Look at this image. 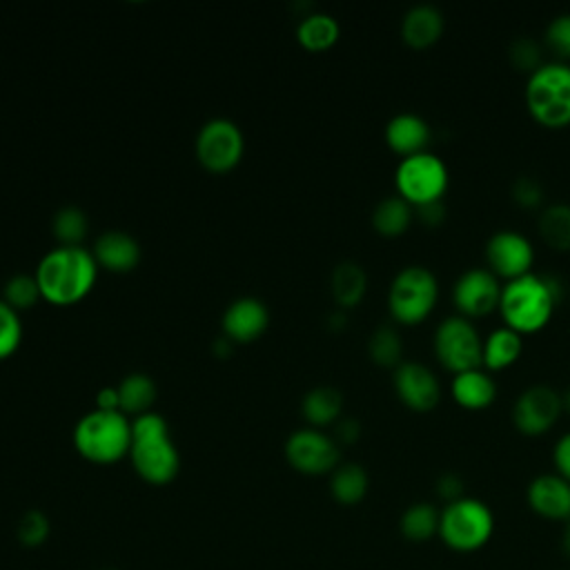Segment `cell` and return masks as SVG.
Wrapping results in <instances>:
<instances>
[{"mask_svg": "<svg viewBox=\"0 0 570 570\" xmlns=\"http://www.w3.org/2000/svg\"><path fill=\"white\" fill-rule=\"evenodd\" d=\"M98 276L94 252L82 245H58L49 249L36 267L40 294L56 305L78 303L89 294Z\"/></svg>", "mask_w": 570, "mask_h": 570, "instance_id": "1", "label": "cell"}, {"mask_svg": "<svg viewBox=\"0 0 570 570\" xmlns=\"http://www.w3.org/2000/svg\"><path fill=\"white\" fill-rule=\"evenodd\" d=\"M559 303V285L554 278L537 272H528L519 278L505 281L499 298V314L503 325L514 332L532 334L543 330Z\"/></svg>", "mask_w": 570, "mask_h": 570, "instance_id": "2", "label": "cell"}, {"mask_svg": "<svg viewBox=\"0 0 570 570\" xmlns=\"http://www.w3.org/2000/svg\"><path fill=\"white\" fill-rule=\"evenodd\" d=\"M129 459L134 470L154 485H165L178 474L180 456L169 436V425L160 414L147 410L134 416Z\"/></svg>", "mask_w": 570, "mask_h": 570, "instance_id": "3", "label": "cell"}, {"mask_svg": "<svg viewBox=\"0 0 570 570\" xmlns=\"http://www.w3.org/2000/svg\"><path fill=\"white\" fill-rule=\"evenodd\" d=\"M523 100L528 114L548 129L570 125V62H541L528 73Z\"/></svg>", "mask_w": 570, "mask_h": 570, "instance_id": "4", "label": "cell"}, {"mask_svg": "<svg viewBox=\"0 0 570 570\" xmlns=\"http://www.w3.org/2000/svg\"><path fill=\"white\" fill-rule=\"evenodd\" d=\"M76 450L94 463H114L129 454L131 421L120 410H91L73 425Z\"/></svg>", "mask_w": 570, "mask_h": 570, "instance_id": "5", "label": "cell"}, {"mask_svg": "<svg viewBox=\"0 0 570 570\" xmlns=\"http://www.w3.org/2000/svg\"><path fill=\"white\" fill-rule=\"evenodd\" d=\"M494 534V512L476 497H461L441 508L439 539L454 552H476Z\"/></svg>", "mask_w": 570, "mask_h": 570, "instance_id": "6", "label": "cell"}, {"mask_svg": "<svg viewBox=\"0 0 570 570\" xmlns=\"http://www.w3.org/2000/svg\"><path fill=\"white\" fill-rule=\"evenodd\" d=\"M439 301V281L428 265L401 267L387 287V309L403 325L423 323Z\"/></svg>", "mask_w": 570, "mask_h": 570, "instance_id": "7", "label": "cell"}, {"mask_svg": "<svg viewBox=\"0 0 570 570\" xmlns=\"http://www.w3.org/2000/svg\"><path fill=\"white\" fill-rule=\"evenodd\" d=\"M450 183V171L445 160L425 149L399 160L394 169V187L401 198L412 207L443 200Z\"/></svg>", "mask_w": 570, "mask_h": 570, "instance_id": "8", "label": "cell"}, {"mask_svg": "<svg viewBox=\"0 0 570 570\" xmlns=\"http://www.w3.org/2000/svg\"><path fill=\"white\" fill-rule=\"evenodd\" d=\"M432 347L439 363L452 374L481 367L483 336L479 334L472 318H465L461 314H450L441 318L434 327Z\"/></svg>", "mask_w": 570, "mask_h": 570, "instance_id": "9", "label": "cell"}, {"mask_svg": "<svg viewBox=\"0 0 570 570\" xmlns=\"http://www.w3.org/2000/svg\"><path fill=\"white\" fill-rule=\"evenodd\" d=\"M563 412L561 392L548 383H532L512 403V423L521 434H546Z\"/></svg>", "mask_w": 570, "mask_h": 570, "instance_id": "10", "label": "cell"}, {"mask_svg": "<svg viewBox=\"0 0 570 570\" xmlns=\"http://www.w3.org/2000/svg\"><path fill=\"white\" fill-rule=\"evenodd\" d=\"M243 131L229 118L207 120L196 136V156L212 171L232 169L243 156Z\"/></svg>", "mask_w": 570, "mask_h": 570, "instance_id": "11", "label": "cell"}, {"mask_svg": "<svg viewBox=\"0 0 570 570\" xmlns=\"http://www.w3.org/2000/svg\"><path fill=\"white\" fill-rule=\"evenodd\" d=\"M501 278L494 276L488 267H468L461 272L452 285V303L456 314L465 318H479L499 307L501 298Z\"/></svg>", "mask_w": 570, "mask_h": 570, "instance_id": "12", "label": "cell"}, {"mask_svg": "<svg viewBox=\"0 0 570 570\" xmlns=\"http://www.w3.org/2000/svg\"><path fill=\"white\" fill-rule=\"evenodd\" d=\"M534 247L530 238L517 229H497L485 240V267L505 281L532 272Z\"/></svg>", "mask_w": 570, "mask_h": 570, "instance_id": "13", "label": "cell"}, {"mask_svg": "<svg viewBox=\"0 0 570 570\" xmlns=\"http://www.w3.org/2000/svg\"><path fill=\"white\" fill-rule=\"evenodd\" d=\"M285 456L292 468L305 474H325L338 465V443L316 428H301L285 441Z\"/></svg>", "mask_w": 570, "mask_h": 570, "instance_id": "14", "label": "cell"}, {"mask_svg": "<svg viewBox=\"0 0 570 570\" xmlns=\"http://www.w3.org/2000/svg\"><path fill=\"white\" fill-rule=\"evenodd\" d=\"M392 385L396 396L414 412H430L441 401L439 376L421 361H403L394 367Z\"/></svg>", "mask_w": 570, "mask_h": 570, "instance_id": "15", "label": "cell"}, {"mask_svg": "<svg viewBox=\"0 0 570 570\" xmlns=\"http://www.w3.org/2000/svg\"><path fill=\"white\" fill-rule=\"evenodd\" d=\"M525 501L534 514L548 521H570V481L557 472H541L530 479Z\"/></svg>", "mask_w": 570, "mask_h": 570, "instance_id": "16", "label": "cell"}, {"mask_svg": "<svg viewBox=\"0 0 570 570\" xmlns=\"http://www.w3.org/2000/svg\"><path fill=\"white\" fill-rule=\"evenodd\" d=\"M430 138L428 120L414 111H399L385 122V142L401 158L425 151Z\"/></svg>", "mask_w": 570, "mask_h": 570, "instance_id": "17", "label": "cell"}, {"mask_svg": "<svg viewBox=\"0 0 570 570\" xmlns=\"http://www.w3.org/2000/svg\"><path fill=\"white\" fill-rule=\"evenodd\" d=\"M269 314L261 298L240 296L227 305L223 312V330L227 338L252 341L267 327Z\"/></svg>", "mask_w": 570, "mask_h": 570, "instance_id": "18", "label": "cell"}, {"mask_svg": "<svg viewBox=\"0 0 570 570\" xmlns=\"http://www.w3.org/2000/svg\"><path fill=\"white\" fill-rule=\"evenodd\" d=\"M497 381L483 365L452 374L450 394L463 410H485L497 399Z\"/></svg>", "mask_w": 570, "mask_h": 570, "instance_id": "19", "label": "cell"}, {"mask_svg": "<svg viewBox=\"0 0 570 570\" xmlns=\"http://www.w3.org/2000/svg\"><path fill=\"white\" fill-rule=\"evenodd\" d=\"M443 29H445V18L441 9L428 2H419L410 7L401 20V38L412 49L432 47L443 36Z\"/></svg>", "mask_w": 570, "mask_h": 570, "instance_id": "20", "label": "cell"}, {"mask_svg": "<svg viewBox=\"0 0 570 570\" xmlns=\"http://www.w3.org/2000/svg\"><path fill=\"white\" fill-rule=\"evenodd\" d=\"M94 256L98 265L114 272H129L140 258L138 240L122 229H107L94 243Z\"/></svg>", "mask_w": 570, "mask_h": 570, "instance_id": "21", "label": "cell"}, {"mask_svg": "<svg viewBox=\"0 0 570 570\" xmlns=\"http://www.w3.org/2000/svg\"><path fill=\"white\" fill-rule=\"evenodd\" d=\"M521 352H523V336L512 327L501 325L483 336L481 365L488 372H501L512 363H517Z\"/></svg>", "mask_w": 570, "mask_h": 570, "instance_id": "22", "label": "cell"}, {"mask_svg": "<svg viewBox=\"0 0 570 570\" xmlns=\"http://www.w3.org/2000/svg\"><path fill=\"white\" fill-rule=\"evenodd\" d=\"M414 220V207L399 194L381 198L372 209V225L381 236L394 238L407 232Z\"/></svg>", "mask_w": 570, "mask_h": 570, "instance_id": "23", "label": "cell"}, {"mask_svg": "<svg viewBox=\"0 0 570 570\" xmlns=\"http://www.w3.org/2000/svg\"><path fill=\"white\" fill-rule=\"evenodd\" d=\"M330 289L341 307H354L361 303L367 289V274L356 261H341L330 276Z\"/></svg>", "mask_w": 570, "mask_h": 570, "instance_id": "24", "label": "cell"}, {"mask_svg": "<svg viewBox=\"0 0 570 570\" xmlns=\"http://www.w3.org/2000/svg\"><path fill=\"white\" fill-rule=\"evenodd\" d=\"M370 488V476L361 463H338L330 476V492L343 505H356L363 501Z\"/></svg>", "mask_w": 570, "mask_h": 570, "instance_id": "25", "label": "cell"}, {"mask_svg": "<svg viewBox=\"0 0 570 570\" xmlns=\"http://www.w3.org/2000/svg\"><path fill=\"white\" fill-rule=\"evenodd\" d=\"M439 519L441 510L434 503L416 501L403 510L399 519V530L403 539L412 543H423L430 541L432 537H439Z\"/></svg>", "mask_w": 570, "mask_h": 570, "instance_id": "26", "label": "cell"}, {"mask_svg": "<svg viewBox=\"0 0 570 570\" xmlns=\"http://www.w3.org/2000/svg\"><path fill=\"white\" fill-rule=\"evenodd\" d=\"M338 33H341V27L336 18L323 11H312L303 16L296 24V38L309 51H323L332 47L338 40Z\"/></svg>", "mask_w": 570, "mask_h": 570, "instance_id": "27", "label": "cell"}, {"mask_svg": "<svg viewBox=\"0 0 570 570\" xmlns=\"http://www.w3.org/2000/svg\"><path fill=\"white\" fill-rule=\"evenodd\" d=\"M541 238L557 252H570V205L552 203L541 209L537 218Z\"/></svg>", "mask_w": 570, "mask_h": 570, "instance_id": "28", "label": "cell"}, {"mask_svg": "<svg viewBox=\"0 0 570 570\" xmlns=\"http://www.w3.org/2000/svg\"><path fill=\"white\" fill-rule=\"evenodd\" d=\"M343 410V394L332 385H316L303 396V414L314 425H327L338 419Z\"/></svg>", "mask_w": 570, "mask_h": 570, "instance_id": "29", "label": "cell"}, {"mask_svg": "<svg viewBox=\"0 0 570 570\" xmlns=\"http://www.w3.org/2000/svg\"><path fill=\"white\" fill-rule=\"evenodd\" d=\"M116 387L120 399V412L125 414H142L156 399V383L142 372L127 374Z\"/></svg>", "mask_w": 570, "mask_h": 570, "instance_id": "30", "label": "cell"}, {"mask_svg": "<svg viewBox=\"0 0 570 570\" xmlns=\"http://www.w3.org/2000/svg\"><path fill=\"white\" fill-rule=\"evenodd\" d=\"M370 358L383 367H396L403 363V341L396 327L392 325H379L367 341Z\"/></svg>", "mask_w": 570, "mask_h": 570, "instance_id": "31", "label": "cell"}, {"mask_svg": "<svg viewBox=\"0 0 570 570\" xmlns=\"http://www.w3.org/2000/svg\"><path fill=\"white\" fill-rule=\"evenodd\" d=\"M53 234L62 245H78V240L87 234V216L80 207L67 205L53 216Z\"/></svg>", "mask_w": 570, "mask_h": 570, "instance_id": "32", "label": "cell"}, {"mask_svg": "<svg viewBox=\"0 0 570 570\" xmlns=\"http://www.w3.org/2000/svg\"><path fill=\"white\" fill-rule=\"evenodd\" d=\"M40 296L42 294H40V285L36 281V274H13L4 283V301L13 309L31 307Z\"/></svg>", "mask_w": 570, "mask_h": 570, "instance_id": "33", "label": "cell"}, {"mask_svg": "<svg viewBox=\"0 0 570 570\" xmlns=\"http://www.w3.org/2000/svg\"><path fill=\"white\" fill-rule=\"evenodd\" d=\"M16 537L24 548H38L47 541L49 537V519L40 510H27L18 519L16 525Z\"/></svg>", "mask_w": 570, "mask_h": 570, "instance_id": "34", "label": "cell"}, {"mask_svg": "<svg viewBox=\"0 0 570 570\" xmlns=\"http://www.w3.org/2000/svg\"><path fill=\"white\" fill-rule=\"evenodd\" d=\"M22 341V323L18 309L0 298V358L11 356Z\"/></svg>", "mask_w": 570, "mask_h": 570, "instance_id": "35", "label": "cell"}, {"mask_svg": "<svg viewBox=\"0 0 570 570\" xmlns=\"http://www.w3.org/2000/svg\"><path fill=\"white\" fill-rule=\"evenodd\" d=\"M546 47L557 56L554 60L568 62L570 60V11L554 16L543 33Z\"/></svg>", "mask_w": 570, "mask_h": 570, "instance_id": "36", "label": "cell"}, {"mask_svg": "<svg viewBox=\"0 0 570 570\" xmlns=\"http://www.w3.org/2000/svg\"><path fill=\"white\" fill-rule=\"evenodd\" d=\"M508 56H510V62L521 71L532 73L537 67H541V45L530 36L514 38L508 49Z\"/></svg>", "mask_w": 570, "mask_h": 570, "instance_id": "37", "label": "cell"}, {"mask_svg": "<svg viewBox=\"0 0 570 570\" xmlns=\"http://www.w3.org/2000/svg\"><path fill=\"white\" fill-rule=\"evenodd\" d=\"M512 198L523 209L539 207L541 200H543V187H541V183L534 176H519L512 183Z\"/></svg>", "mask_w": 570, "mask_h": 570, "instance_id": "38", "label": "cell"}, {"mask_svg": "<svg viewBox=\"0 0 570 570\" xmlns=\"http://www.w3.org/2000/svg\"><path fill=\"white\" fill-rule=\"evenodd\" d=\"M552 463L554 472L561 474L566 481H570V430L563 432L552 448Z\"/></svg>", "mask_w": 570, "mask_h": 570, "instance_id": "39", "label": "cell"}, {"mask_svg": "<svg viewBox=\"0 0 570 570\" xmlns=\"http://www.w3.org/2000/svg\"><path fill=\"white\" fill-rule=\"evenodd\" d=\"M436 494H439L445 503L465 497V494H463V479H461L459 474H454V472H443V474L436 479Z\"/></svg>", "mask_w": 570, "mask_h": 570, "instance_id": "40", "label": "cell"}, {"mask_svg": "<svg viewBox=\"0 0 570 570\" xmlns=\"http://www.w3.org/2000/svg\"><path fill=\"white\" fill-rule=\"evenodd\" d=\"M414 218H419V223H423L428 227H436L445 220V203L434 200V203L419 205V207H414Z\"/></svg>", "mask_w": 570, "mask_h": 570, "instance_id": "41", "label": "cell"}, {"mask_svg": "<svg viewBox=\"0 0 570 570\" xmlns=\"http://www.w3.org/2000/svg\"><path fill=\"white\" fill-rule=\"evenodd\" d=\"M358 434H361V423H358L356 419L347 416V419H341V421H338V425H336V436H338V441H343V443H354V441L358 439Z\"/></svg>", "mask_w": 570, "mask_h": 570, "instance_id": "42", "label": "cell"}, {"mask_svg": "<svg viewBox=\"0 0 570 570\" xmlns=\"http://www.w3.org/2000/svg\"><path fill=\"white\" fill-rule=\"evenodd\" d=\"M96 407L100 410H120V399H118V387H102L96 394Z\"/></svg>", "mask_w": 570, "mask_h": 570, "instance_id": "43", "label": "cell"}, {"mask_svg": "<svg viewBox=\"0 0 570 570\" xmlns=\"http://www.w3.org/2000/svg\"><path fill=\"white\" fill-rule=\"evenodd\" d=\"M561 546L570 554V521L566 523V530H563V537H561Z\"/></svg>", "mask_w": 570, "mask_h": 570, "instance_id": "44", "label": "cell"}, {"mask_svg": "<svg viewBox=\"0 0 570 570\" xmlns=\"http://www.w3.org/2000/svg\"><path fill=\"white\" fill-rule=\"evenodd\" d=\"M561 401H563V410L570 412V385L561 392Z\"/></svg>", "mask_w": 570, "mask_h": 570, "instance_id": "45", "label": "cell"}, {"mask_svg": "<svg viewBox=\"0 0 570 570\" xmlns=\"http://www.w3.org/2000/svg\"><path fill=\"white\" fill-rule=\"evenodd\" d=\"M107 570H116V568H107Z\"/></svg>", "mask_w": 570, "mask_h": 570, "instance_id": "46", "label": "cell"}]
</instances>
